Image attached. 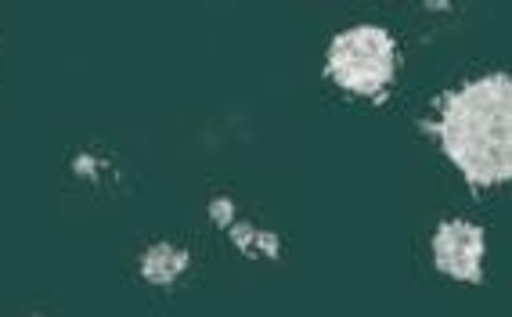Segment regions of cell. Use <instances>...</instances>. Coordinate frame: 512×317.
I'll use <instances>...</instances> for the list:
<instances>
[{"mask_svg": "<svg viewBox=\"0 0 512 317\" xmlns=\"http://www.w3.org/2000/svg\"><path fill=\"white\" fill-rule=\"evenodd\" d=\"M184 263H188V256H184L181 249L156 245V249H148V256H145V278L156 281V285H170V281L184 271Z\"/></svg>", "mask_w": 512, "mask_h": 317, "instance_id": "cell-4", "label": "cell"}, {"mask_svg": "<svg viewBox=\"0 0 512 317\" xmlns=\"http://www.w3.org/2000/svg\"><path fill=\"white\" fill-rule=\"evenodd\" d=\"M394 40L379 26H354L343 37L332 40L329 47V73L339 87L354 94L383 91L394 76Z\"/></svg>", "mask_w": 512, "mask_h": 317, "instance_id": "cell-2", "label": "cell"}, {"mask_svg": "<svg viewBox=\"0 0 512 317\" xmlns=\"http://www.w3.org/2000/svg\"><path fill=\"white\" fill-rule=\"evenodd\" d=\"M433 256L437 267L451 278L476 281L480 278V260H484V231L466 220H448L433 238Z\"/></svg>", "mask_w": 512, "mask_h": 317, "instance_id": "cell-3", "label": "cell"}, {"mask_svg": "<svg viewBox=\"0 0 512 317\" xmlns=\"http://www.w3.org/2000/svg\"><path fill=\"white\" fill-rule=\"evenodd\" d=\"M440 141L469 181L512 177V76H484L455 91L440 116Z\"/></svg>", "mask_w": 512, "mask_h": 317, "instance_id": "cell-1", "label": "cell"}]
</instances>
